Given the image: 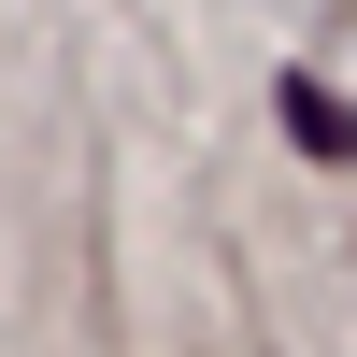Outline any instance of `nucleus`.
Returning <instances> with one entry per match:
<instances>
[{
  "mask_svg": "<svg viewBox=\"0 0 357 357\" xmlns=\"http://www.w3.org/2000/svg\"><path fill=\"white\" fill-rule=\"evenodd\" d=\"M286 129H301V143H314V158H343V143H357V129H343V100H329V86H286Z\"/></svg>",
  "mask_w": 357,
  "mask_h": 357,
  "instance_id": "nucleus-1",
  "label": "nucleus"
}]
</instances>
